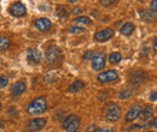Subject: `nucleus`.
I'll list each match as a JSON object with an SVG mask.
<instances>
[{
    "label": "nucleus",
    "mask_w": 157,
    "mask_h": 132,
    "mask_svg": "<svg viewBox=\"0 0 157 132\" xmlns=\"http://www.w3.org/2000/svg\"><path fill=\"white\" fill-rule=\"evenodd\" d=\"M47 109V101L45 97H38L35 100H33L28 108H27V112L32 115H39L46 112Z\"/></svg>",
    "instance_id": "1"
},
{
    "label": "nucleus",
    "mask_w": 157,
    "mask_h": 132,
    "mask_svg": "<svg viewBox=\"0 0 157 132\" xmlns=\"http://www.w3.org/2000/svg\"><path fill=\"white\" fill-rule=\"evenodd\" d=\"M80 124H81V120L75 114H70L63 118L62 120V127L67 132H78V130L80 129Z\"/></svg>",
    "instance_id": "2"
},
{
    "label": "nucleus",
    "mask_w": 157,
    "mask_h": 132,
    "mask_svg": "<svg viewBox=\"0 0 157 132\" xmlns=\"http://www.w3.org/2000/svg\"><path fill=\"white\" fill-rule=\"evenodd\" d=\"M104 112H105V118L111 123L117 121L121 118V108L117 103H114V102L108 103L104 108Z\"/></svg>",
    "instance_id": "3"
},
{
    "label": "nucleus",
    "mask_w": 157,
    "mask_h": 132,
    "mask_svg": "<svg viewBox=\"0 0 157 132\" xmlns=\"http://www.w3.org/2000/svg\"><path fill=\"white\" fill-rule=\"evenodd\" d=\"M62 57V52L57 46H51L47 48L46 53H45V58L47 60L48 64H55L59 60V58Z\"/></svg>",
    "instance_id": "4"
},
{
    "label": "nucleus",
    "mask_w": 157,
    "mask_h": 132,
    "mask_svg": "<svg viewBox=\"0 0 157 132\" xmlns=\"http://www.w3.org/2000/svg\"><path fill=\"white\" fill-rule=\"evenodd\" d=\"M146 78H147V75H146L145 71H143V70H137V71H134V72H132V73L129 75V83H131L132 85H134V87H138V85H140L141 83H144V82L146 80Z\"/></svg>",
    "instance_id": "5"
},
{
    "label": "nucleus",
    "mask_w": 157,
    "mask_h": 132,
    "mask_svg": "<svg viewBox=\"0 0 157 132\" xmlns=\"http://www.w3.org/2000/svg\"><path fill=\"white\" fill-rule=\"evenodd\" d=\"M46 124H47V120L45 118H35L29 120V123L27 124V129L32 132L40 131L46 126Z\"/></svg>",
    "instance_id": "6"
},
{
    "label": "nucleus",
    "mask_w": 157,
    "mask_h": 132,
    "mask_svg": "<svg viewBox=\"0 0 157 132\" xmlns=\"http://www.w3.org/2000/svg\"><path fill=\"white\" fill-rule=\"evenodd\" d=\"M105 54L103 52L96 53L94 58L92 59V69L94 71H101L105 67Z\"/></svg>",
    "instance_id": "7"
},
{
    "label": "nucleus",
    "mask_w": 157,
    "mask_h": 132,
    "mask_svg": "<svg viewBox=\"0 0 157 132\" xmlns=\"http://www.w3.org/2000/svg\"><path fill=\"white\" fill-rule=\"evenodd\" d=\"M118 78L117 71L116 70H108V71H104L101 73H99L97 79H98L100 83H108V82H114Z\"/></svg>",
    "instance_id": "8"
},
{
    "label": "nucleus",
    "mask_w": 157,
    "mask_h": 132,
    "mask_svg": "<svg viewBox=\"0 0 157 132\" xmlns=\"http://www.w3.org/2000/svg\"><path fill=\"white\" fill-rule=\"evenodd\" d=\"M114 36V30L111 28H105L103 30H99L94 34V38L96 41L98 42H105V41H109L110 38H113Z\"/></svg>",
    "instance_id": "9"
},
{
    "label": "nucleus",
    "mask_w": 157,
    "mask_h": 132,
    "mask_svg": "<svg viewBox=\"0 0 157 132\" xmlns=\"http://www.w3.org/2000/svg\"><path fill=\"white\" fill-rule=\"evenodd\" d=\"M10 12L15 17H23L27 15V9H25L24 4H22L21 1H17V2L12 4V6L10 7Z\"/></svg>",
    "instance_id": "10"
},
{
    "label": "nucleus",
    "mask_w": 157,
    "mask_h": 132,
    "mask_svg": "<svg viewBox=\"0 0 157 132\" xmlns=\"http://www.w3.org/2000/svg\"><path fill=\"white\" fill-rule=\"evenodd\" d=\"M143 111V108H141V105H139V103H137V105H134L128 112H127V114H126V121L127 123H131V121H134L136 119H137L138 116H139V114H140V112Z\"/></svg>",
    "instance_id": "11"
},
{
    "label": "nucleus",
    "mask_w": 157,
    "mask_h": 132,
    "mask_svg": "<svg viewBox=\"0 0 157 132\" xmlns=\"http://www.w3.org/2000/svg\"><path fill=\"white\" fill-rule=\"evenodd\" d=\"M34 25H35V28H36L39 31H47V30L51 29L52 23H51V20L48 18L42 17V18L36 19V20L34 22Z\"/></svg>",
    "instance_id": "12"
},
{
    "label": "nucleus",
    "mask_w": 157,
    "mask_h": 132,
    "mask_svg": "<svg viewBox=\"0 0 157 132\" xmlns=\"http://www.w3.org/2000/svg\"><path fill=\"white\" fill-rule=\"evenodd\" d=\"M27 59L33 64H39L41 61V52L39 49H28Z\"/></svg>",
    "instance_id": "13"
},
{
    "label": "nucleus",
    "mask_w": 157,
    "mask_h": 132,
    "mask_svg": "<svg viewBox=\"0 0 157 132\" xmlns=\"http://www.w3.org/2000/svg\"><path fill=\"white\" fill-rule=\"evenodd\" d=\"M10 90H11V94L13 96H18V95H22L27 90V85H25L24 82H16L15 84H12Z\"/></svg>",
    "instance_id": "14"
},
{
    "label": "nucleus",
    "mask_w": 157,
    "mask_h": 132,
    "mask_svg": "<svg viewBox=\"0 0 157 132\" xmlns=\"http://www.w3.org/2000/svg\"><path fill=\"white\" fill-rule=\"evenodd\" d=\"M71 23H73V25H75V27H81V28H83V27H86V25H90L92 22H91V18L87 17V16H78V17H76Z\"/></svg>",
    "instance_id": "15"
},
{
    "label": "nucleus",
    "mask_w": 157,
    "mask_h": 132,
    "mask_svg": "<svg viewBox=\"0 0 157 132\" xmlns=\"http://www.w3.org/2000/svg\"><path fill=\"white\" fill-rule=\"evenodd\" d=\"M85 85H86L85 82H82V80L78 79V80H75L74 83L70 84V87L68 88V91H69V93H78V91L82 90V89L85 88Z\"/></svg>",
    "instance_id": "16"
},
{
    "label": "nucleus",
    "mask_w": 157,
    "mask_h": 132,
    "mask_svg": "<svg viewBox=\"0 0 157 132\" xmlns=\"http://www.w3.org/2000/svg\"><path fill=\"white\" fill-rule=\"evenodd\" d=\"M121 34L124 35V36H131L134 31V24L133 23H124L122 27H121Z\"/></svg>",
    "instance_id": "17"
},
{
    "label": "nucleus",
    "mask_w": 157,
    "mask_h": 132,
    "mask_svg": "<svg viewBox=\"0 0 157 132\" xmlns=\"http://www.w3.org/2000/svg\"><path fill=\"white\" fill-rule=\"evenodd\" d=\"M139 116L141 118L143 121H147V120H150V119L154 116V108H152V107H146L145 109H143V111L140 112Z\"/></svg>",
    "instance_id": "18"
},
{
    "label": "nucleus",
    "mask_w": 157,
    "mask_h": 132,
    "mask_svg": "<svg viewBox=\"0 0 157 132\" xmlns=\"http://www.w3.org/2000/svg\"><path fill=\"white\" fill-rule=\"evenodd\" d=\"M155 16H156V12H154L151 10H144L140 13V17L143 19H145V20H151V19L155 18Z\"/></svg>",
    "instance_id": "19"
},
{
    "label": "nucleus",
    "mask_w": 157,
    "mask_h": 132,
    "mask_svg": "<svg viewBox=\"0 0 157 132\" xmlns=\"http://www.w3.org/2000/svg\"><path fill=\"white\" fill-rule=\"evenodd\" d=\"M121 59H122V54H121L120 52H114L113 54L109 55V61H110V64H118V62L121 61Z\"/></svg>",
    "instance_id": "20"
},
{
    "label": "nucleus",
    "mask_w": 157,
    "mask_h": 132,
    "mask_svg": "<svg viewBox=\"0 0 157 132\" xmlns=\"http://www.w3.org/2000/svg\"><path fill=\"white\" fill-rule=\"evenodd\" d=\"M11 42H10V38L5 37V36H0V51H5L10 47Z\"/></svg>",
    "instance_id": "21"
},
{
    "label": "nucleus",
    "mask_w": 157,
    "mask_h": 132,
    "mask_svg": "<svg viewBox=\"0 0 157 132\" xmlns=\"http://www.w3.org/2000/svg\"><path fill=\"white\" fill-rule=\"evenodd\" d=\"M57 16H58L59 18H68L69 12H68L67 7H64V6H58V7H57Z\"/></svg>",
    "instance_id": "22"
},
{
    "label": "nucleus",
    "mask_w": 157,
    "mask_h": 132,
    "mask_svg": "<svg viewBox=\"0 0 157 132\" xmlns=\"http://www.w3.org/2000/svg\"><path fill=\"white\" fill-rule=\"evenodd\" d=\"M132 90H129V89H124V90H122L120 94H118V97L121 98V100H127V98H129V97H132Z\"/></svg>",
    "instance_id": "23"
},
{
    "label": "nucleus",
    "mask_w": 157,
    "mask_h": 132,
    "mask_svg": "<svg viewBox=\"0 0 157 132\" xmlns=\"http://www.w3.org/2000/svg\"><path fill=\"white\" fill-rule=\"evenodd\" d=\"M69 31H70L71 34H82V33H85V29L81 28V27H75V25H73V27L69 29Z\"/></svg>",
    "instance_id": "24"
},
{
    "label": "nucleus",
    "mask_w": 157,
    "mask_h": 132,
    "mask_svg": "<svg viewBox=\"0 0 157 132\" xmlns=\"http://www.w3.org/2000/svg\"><path fill=\"white\" fill-rule=\"evenodd\" d=\"M9 84V78L6 77L5 75H1L0 76V88H4Z\"/></svg>",
    "instance_id": "25"
},
{
    "label": "nucleus",
    "mask_w": 157,
    "mask_h": 132,
    "mask_svg": "<svg viewBox=\"0 0 157 132\" xmlns=\"http://www.w3.org/2000/svg\"><path fill=\"white\" fill-rule=\"evenodd\" d=\"M96 55V52H93V51H87L86 52V54L83 55V59L85 60H92L93 58Z\"/></svg>",
    "instance_id": "26"
},
{
    "label": "nucleus",
    "mask_w": 157,
    "mask_h": 132,
    "mask_svg": "<svg viewBox=\"0 0 157 132\" xmlns=\"http://www.w3.org/2000/svg\"><path fill=\"white\" fill-rule=\"evenodd\" d=\"M71 12H73V15H80V13L83 12V10H82V7H80V6H75Z\"/></svg>",
    "instance_id": "27"
},
{
    "label": "nucleus",
    "mask_w": 157,
    "mask_h": 132,
    "mask_svg": "<svg viewBox=\"0 0 157 132\" xmlns=\"http://www.w3.org/2000/svg\"><path fill=\"white\" fill-rule=\"evenodd\" d=\"M94 132H115V131L113 129H109V127H100V129L94 130Z\"/></svg>",
    "instance_id": "28"
},
{
    "label": "nucleus",
    "mask_w": 157,
    "mask_h": 132,
    "mask_svg": "<svg viewBox=\"0 0 157 132\" xmlns=\"http://www.w3.org/2000/svg\"><path fill=\"white\" fill-rule=\"evenodd\" d=\"M150 100H151L152 102H156V100H157V93H156V90H154V91H152V94L150 95Z\"/></svg>",
    "instance_id": "29"
},
{
    "label": "nucleus",
    "mask_w": 157,
    "mask_h": 132,
    "mask_svg": "<svg viewBox=\"0 0 157 132\" xmlns=\"http://www.w3.org/2000/svg\"><path fill=\"white\" fill-rule=\"evenodd\" d=\"M151 7H152L154 12H156V7H157V1H156V0H154V1L151 2Z\"/></svg>",
    "instance_id": "30"
},
{
    "label": "nucleus",
    "mask_w": 157,
    "mask_h": 132,
    "mask_svg": "<svg viewBox=\"0 0 157 132\" xmlns=\"http://www.w3.org/2000/svg\"><path fill=\"white\" fill-rule=\"evenodd\" d=\"M100 4L104 6H110V4H114V1H100Z\"/></svg>",
    "instance_id": "31"
},
{
    "label": "nucleus",
    "mask_w": 157,
    "mask_h": 132,
    "mask_svg": "<svg viewBox=\"0 0 157 132\" xmlns=\"http://www.w3.org/2000/svg\"><path fill=\"white\" fill-rule=\"evenodd\" d=\"M151 125H152V127H157V119L156 118H152V123H151Z\"/></svg>",
    "instance_id": "32"
},
{
    "label": "nucleus",
    "mask_w": 157,
    "mask_h": 132,
    "mask_svg": "<svg viewBox=\"0 0 157 132\" xmlns=\"http://www.w3.org/2000/svg\"><path fill=\"white\" fill-rule=\"evenodd\" d=\"M154 51H155V52L157 51V41H156V40L154 41Z\"/></svg>",
    "instance_id": "33"
},
{
    "label": "nucleus",
    "mask_w": 157,
    "mask_h": 132,
    "mask_svg": "<svg viewBox=\"0 0 157 132\" xmlns=\"http://www.w3.org/2000/svg\"><path fill=\"white\" fill-rule=\"evenodd\" d=\"M0 108H1V101H0Z\"/></svg>",
    "instance_id": "34"
}]
</instances>
